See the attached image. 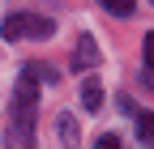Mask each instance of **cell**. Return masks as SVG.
<instances>
[{
	"instance_id": "obj_1",
	"label": "cell",
	"mask_w": 154,
	"mask_h": 149,
	"mask_svg": "<svg viewBox=\"0 0 154 149\" xmlns=\"http://www.w3.org/2000/svg\"><path fill=\"white\" fill-rule=\"evenodd\" d=\"M38 81H56L47 64H26L13 89V115L5 128L9 149H34V111H38Z\"/></svg>"
},
{
	"instance_id": "obj_2",
	"label": "cell",
	"mask_w": 154,
	"mask_h": 149,
	"mask_svg": "<svg viewBox=\"0 0 154 149\" xmlns=\"http://www.w3.org/2000/svg\"><path fill=\"white\" fill-rule=\"evenodd\" d=\"M0 34L5 39H51L56 34V22L51 17H43V13H9L5 22H0Z\"/></svg>"
},
{
	"instance_id": "obj_3",
	"label": "cell",
	"mask_w": 154,
	"mask_h": 149,
	"mask_svg": "<svg viewBox=\"0 0 154 149\" xmlns=\"http://www.w3.org/2000/svg\"><path fill=\"white\" fill-rule=\"evenodd\" d=\"M94 64H99V43H94L90 34H82V39H77V51H73V72L94 68Z\"/></svg>"
},
{
	"instance_id": "obj_4",
	"label": "cell",
	"mask_w": 154,
	"mask_h": 149,
	"mask_svg": "<svg viewBox=\"0 0 154 149\" xmlns=\"http://www.w3.org/2000/svg\"><path fill=\"white\" fill-rule=\"evenodd\" d=\"M82 102H86V111H99L103 107V85L94 77H86V85H82Z\"/></svg>"
},
{
	"instance_id": "obj_5",
	"label": "cell",
	"mask_w": 154,
	"mask_h": 149,
	"mask_svg": "<svg viewBox=\"0 0 154 149\" xmlns=\"http://www.w3.org/2000/svg\"><path fill=\"white\" fill-rule=\"evenodd\" d=\"M103 9H107L111 17H128L133 9H137V0H103Z\"/></svg>"
},
{
	"instance_id": "obj_6",
	"label": "cell",
	"mask_w": 154,
	"mask_h": 149,
	"mask_svg": "<svg viewBox=\"0 0 154 149\" xmlns=\"http://www.w3.org/2000/svg\"><path fill=\"white\" fill-rule=\"evenodd\" d=\"M137 136L154 145V115H150V111H141V115H137Z\"/></svg>"
},
{
	"instance_id": "obj_7",
	"label": "cell",
	"mask_w": 154,
	"mask_h": 149,
	"mask_svg": "<svg viewBox=\"0 0 154 149\" xmlns=\"http://www.w3.org/2000/svg\"><path fill=\"white\" fill-rule=\"evenodd\" d=\"M60 141H64V145H77V124H73V115H60Z\"/></svg>"
},
{
	"instance_id": "obj_8",
	"label": "cell",
	"mask_w": 154,
	"mask_h": 149,
	"mask_svg": "<svg viewBox=\"0 0 154 149\" xmlns=\"http://www.w3.org/2000/svg\"><path fill=\"white\" fill-rule=\"evenodd\" d=\"M94 149H124V145H120V136H111V132H103L99 141H94Z\"/></svg>"
},
{
	"instance_id": "obj_9",
	"label": "cell",
	"mask_w": 154,
	"mask_h": 149,
	"mask_svg": "<svg viewBox=\"0 0 154 149\" xmlns=\"http://www.w3.org/2000/svg\"><path fill=\"white\" fill-rule=\"evenodd\" d=\"M146 64H150V68H154V30H150V34H146Z\"/></svg>"
}]
</instances>
